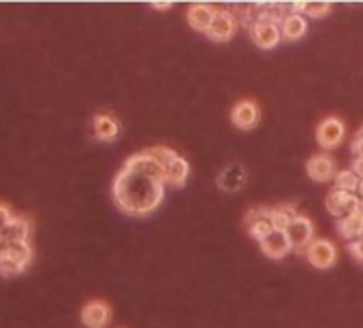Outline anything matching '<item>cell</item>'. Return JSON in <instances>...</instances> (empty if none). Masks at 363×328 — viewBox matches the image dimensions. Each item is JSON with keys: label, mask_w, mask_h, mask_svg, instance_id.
<instances>
[{"label": "cell", "mask_w": 363, "mask_h": 328, "mask_svg": "<svg viewBox=\"0 0 363 328\" xmlns=\"http://www.w3.org/2000/svg\"><path fill=\"white\" fill-rule=\"evenodd\" d=\"M164 186L167 182L162 177L144 173L130 162H124L114 179L111 194H114V202L118 205L120 212H124L126 216L142 218L160 207L164 198Z\"/></svg>", "instance_id": "6da1fadb"}, {"label": "cell", "mask_w": 363, "mask_h": 328, "mask_svg": "<svg viewBox=\"0 0 363 328\" xmlns=\"http://www.w3.org/2000/svg\"><path fill=\"white\" fill-rule=\"evenodd\" d=\"M33 245L24 241H0V275H22L33 262Z\"/></svg>", "instance_id": "7a4b0ae2"}, {"label": "cell", "mask_w": 363, "mask_h": 328, "mask_svg": "<svg viewBox=\"0 0 363 328\" xmlns=\"http://www.w3.org/2000/svg\"><path fill=\"white\" fill-rule=\"evenodd\" d=\"M344 135H346V126L336 115L325 117L316 128V141L323 149H336L344 141Z\"/></svg>", "instance_id": "3957f363"}, {"label": "cell", "mask_w": 363, "mask_h": 328, "mask_svg": "<svg viewBox=\"0 0 363 328\" xmlns=\"http://www.w3.org/2000/svg\"><path fill=\"white\" fill-rule=\"evenodd\" d=\"M305 258H308V262L314 268L325 271V268H331L338 262V248L331 241H327V239H316V241H312V245L305 250Z\"/></svg>", "instance_id": "277c9868"}, {"label": "cell", "mask_w": 363, "mask_h": 328, "mask_svg": "<svg viewBox=\"0 0 363 328\" xmlns=\"http://www.w3.org/2000/svg\"><path fill=\"white\" fill-rule=\"evenodd\" d=\"M237 33V19L231 11L225 9H216L214 21L208 30V39L216 41V43H227L235 37Z\"/></svg>", "instance_id": "5b68a950"}, {"label": "cell", "mask_w": 363, "mask_h": 328, "mask_svg": "<svg viewBox=\"0 0 363 328\" xmlns=\"http://www.w3.org/2000/svg\"><path fill=\"white\" fill-rule=\"evenodd\" d=\"M287 236L293 245L295 252H303L312 245V236H314V224L308 216H297L291 226L287 228Z\"/></svg>", "instance_id": "8992f818"}, {"label": "cell", "mask_w": 363, "mask_h": 328, "mask_svg": "<svg viewBox=\"0 0 363 328\" xmlns=\"http://www.w3.org/2000/svg\"><path fill=\"white\" fill-rule=\"evenodd\" d=\"M79 320L86 328H105L111 322V307H109V303L96 298V301H90L83 305Z\"/></svg>", "instance_id": "52a82bcc"}, {"label": "cell", "mask_w": 363, "mask_h": 328, "mask_svg": "<svg viewBox=\"0 0 363 328\" xmlns=\"http://www.w3.org/2000/svg\"><path fill=\"white\" fill-rule=\"evenodd\" d=\"M259 105L255 101H239L231 109V124L239 130H253L259 124Z\"/></svg>", "instance_id": "ba28073f"}, {"label": "cell", "mask_w": 363, "mask_h": 328, "mask_svg": "<svg viewBox=\"0 0 363 328\" xmlns=\"http://www.w3.org/2000/svg\"><path fill=\"white\" fill-rule=\"evenodd\" d=\"M250 37H253L255 45H259L261 49H273L278 43L282 41V33L278 24H269V21H259L250 28Z\"/></svg>", "instance_id": "9c48e42d"}, {"label": "cell", "mask_w": 363, "mask_h": 328, "mask_svg": "<svg viewBox=\"0 0 363 328\" xmlns=\"http://www.w3.org/2000/svg\"><path fill=\"white\" fill-rule=\"evenodd\" d=\"M259 245H261V252H263L267 258H271V260H282V258L293 250L287 232H282V230H273L269 236L263 239V241H261Z\"/></svg>", "instance_id": "30bf717a"}, {"label": "cell", "mask_w": 363, "mask_h": 328, "mask_svg": "<svg viewBox=\"0 0 363 328\" xmlns=\"http://www.w3.org/2000/svg\"><path fill=\"white\" fill-rule=\"evenodd\" d=\"M305 171H308L310 179H314V182H329V179H336V173H338L336 162L327 154L312 156L308 164H305Z\"/></svg>", "instance_id": "8fae6325"}, {"label": "cell", "mask_w": 363, "mask_h": 328, "mask_svg": "<svg viewBox=\"0 0 363 328\" xmlns=\"http://www.w3.org/2000/svg\"><path fill=\"white\" fill-rule=\"evenodd\" d=\"M244 184H246V169L237 162L229 164L227 169H222L220 175H218V188L229 192V194L244 188Z\"/></svg>", "instance_id": "7c38bea8"}, {"label": "cell", "mask_w": 363, "mask_h": 328, "mask_svg": "<svg viewBox=\"0 0 363 328\" xmlns=\"http://www.w3.org/2000/svg\"><path fill=\"white\" fill-rule=\"evenodd\" d=\"M214 15H216V9L210 7V5H192L188 9V24L192 30H197V33H205L208 35V30L214 21Z\"/></svg>", "instance_id": "4fadbf2b"}, {"label": "cell", "mask_w": 363, "mask_h": 328, "mask_svg": "<svg viewBox=\"0 0 363 328\" xmlns=\"http://www.w3.org/2000/svg\"><path fill=\"white\" fill-rule=\"evenodd\" d=\"M92 128H94V137L99 141H114L120 135V124L114 115L109 113H99L92 119Z\"/></svg>", "instance_id": "5bb4252c"}, {"label": "cell", "mask_w": 363, "mask_h": 328, "mask_svg": "<svg viewBox=\"0 0 363 328\" xmlns=\"http://www.w3.org/2000/svg\"><path fill=\"white\" fill-rule=\"evenodd\" d=\"M31 234H33V224L24 216H15L13 224L0 234V241H24L31 243Z\"/></svg>", "instance_id": "9a60e30c"}, {"label": "cell", "mask_w": 363, "mask_h": 328, "mask_svg": "<svg viewBox=\"0 0 363 328\" xmlns=\"http://www.w3.org/2000/svg\"><path fill=\"white\" fill-rule=\"evenodd\" d=\"M305 30H308V21H305L303 15L289 13L280 24L282 39H287V41H299L305 35Z\"/></svg>", "instance_id": "2e32d148"}, {"label": "cell", "mask_w": 363, "mask_h": 328, "mask_svg": "<svg viewBox=\"0 0 363 328\" xmlns=\"http://www.w3.org/2000/svg\"><path fill=\"white\" fill-rule=\"evenodd\" d=\"M167 171V186H174V188H182L186 184V179L190 175V164L186 162V158H176L171 164L164 166Z\"/></svg>", "instance_id": "e0dca14e"}, {"label": "cell", "mask_w": 363, "mask_h": 328, "mask_svg": "<svg viewBox=\"0 0 363 328\" xmlns=\"http://www.w3.org/2000/svg\"><path fill=\"white\" fill-rule=\"evenodd\" d=\"M297 216H299V214L295 212V207L285 205V207L269 209L267 220H269V224H271V228H273V230H282V232H287V228L291 226V222H293Z\"/></svg>", "instance_id": "ac0fdd59"}, {"label": "cell", "mask_w": 363, "mask_h": 328, "mask_svg": "<svg viewBox=\"0 0 363 328\" xmlns=\"http://www.w3.org/2000/svg\"><path fill=\"white\" fill-rule=\"evenodd\" d=\"M338 232L344 239H351V241H359V239L363 236V212L348 216V218H342L338 222Z\"/></svg>", "instance_id": "d6986e66"}, {"label": "cell", "mask_w": 363, "mask_h": 328, "mask_svg": "<svg viewBox=\"0 0 363 328\" xmlns=\"http://www.w3.org/2000/svg\"><path fill=\"white\" fill-rule=\"evenodd\" d=\"M348 198L351 194L348 192H342L338 188H333L329 194H327V209H329V214L331 216H338L340 220L346 216V207H348Z\"/></svg>", "instance_id": "ffe728a7"}, {"label": "cell", "mask_w": 363, "mask_h": 328, "mask_svg": "<svg viewBox=\"0 0 363 328\" xmlns=\"http://www.w3.org/2000/svg\"><path fill=\"white\" fill-rule=\"evenodd\" d=\"M359 184H361V179L351 169H344V171H338L336 173V188L342 190V192L355 194L357 188H359Z\"/></svg>", "instance_id": "44dd1931"}, {"label": "cell", "mask_w": 363, "mask_h": 328, "mask_svg": "<svg viewBox=\"0 0 363 328\" xmlns=\"http://www.w3.org/2000/svg\"><path fill=\"white\" fill-rule=\"evenodd\" d=\"M248 232H250V236L255 239V241L261 243L265 236H269L273 232V228H271V224H269L267 218H261V220H255V222L248 224Z\"/></svg>", "instance_id": "7402d4cb"}, {"label": "cell", "mask_w": 363, "mask_h": 328, "mask_svg": "<svg viewBox=\"0 0 363 328\" xmlns=\"http://www.w3.org/2000/svg\"><path fill=\"white\" fill-rule=\"evenodd\" d=\"M146 152L152 156V158H156L162 166H167V164H171L176 158H180L174 149H169V147H164V145H156V147H150V149H146Z\"/></svg>", "instance_id": "603a6c76"}, {"label": "cell", "mask_w": 363, "mask_h": 328, "mask_svg": "<svg viewBox=\"0 0 363 328\" xmlns=\"http://www.w3.org/2000/svg\"><path fill=\"white\" fill-rule=\"evenodd\" d=\"M331 11V3H305L303 17H323Z\"/></svg>", "instance_id": "cb8c5ba5"}, {"label": "cell", "mask_w": 363, "mask_h": 328, "mask_svg": "<svg viewBox=\"0 0 363 328\" xmlns=\"http://www.w3.org/2000/svg\"><path fill=\"white\" fill-rule=\"evenodd\" d=\"M13 220H15V216H13L11 209L5 202H0V234H3L13 224Z\"/></svg>", "instance_id": "d4e9b609"}, {"label": "cell", "mask_w": 363, "mask_h": 328, "mask_svg": "<svg viewBox=\"0 0 363 328\" xmlns=\"http://www.w3.org/2000/svg\"><path fill=\"white\" fill-rule=\"evenodd\" d=\"M351 171L359 177V179H363V158L361 156H357V158H353V164H351Z\"/></svg>", "instance_id": "484cf974"}, {"label": "cell", "mask_w": 363, "mask_h": 328, "mask_svg": "<svg viewBox=\"0 0 363 328\" xmlns=\"http://www.w3.org/2000/svg\"><path fill=\"white\" fill-rule=\"evenodd\" d=\"M171 5L174 3H169V0H164V3H150V7L156 11H167V9H171Z\"/></svg>", "instance_id": "4316f807"}, {"label": "cell", "mask_w": 363, "mask_h": 328, "mask_svg": "<svg viewBox=\"0 0 363 328\" xmlns=\"http://www.w3.org/2000/svg\"><path fill=\"white\" fill-rule=\"evenodd\" d=\"M355 141H363V128H359V130H357V135H355Z\"/></svg>", "instance_id": "83f0119b"}, {"label": "cell", "mask_w": 363, "mask_h": 328, "mask_svg": "<svg viewBox=\"0 0 363 328\" xmlns=\"http://www.w3.org/2000/svg\"><path fill=\"white\" fill-rule=\"evenodd\" d=\"M357 196L363 198V179H361V184H359V188H357Z\"/></svg>", "instance_id": "f1b7e54d"}]
</instances>
